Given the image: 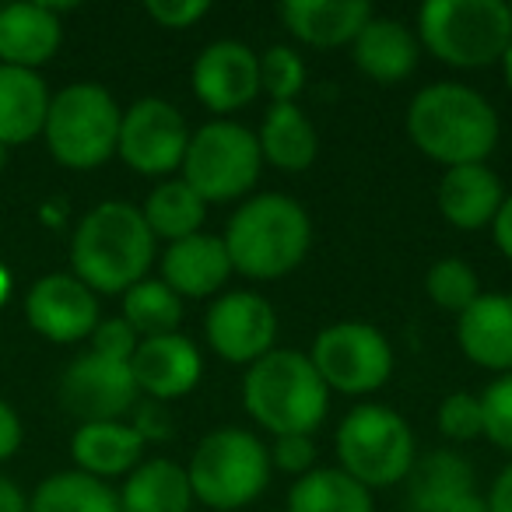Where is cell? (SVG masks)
Instances as JSON below:
<instances>
[{
    "instance_id": "cell-43",
    "label": "cell",
    "mask_w": 512,
    "mask_h": 512,
    "mask_svg": "<svg viewBox=\"0 0 512 512\" xmlns=\"http://www.w3.org/2000/svg\"><path fill=\"white\" fill-rule=\"evenodd\" d=\"M0 512H29V498L11 477H0Z\"/></svg>"
},
{
    "instance_id": "cell-40",
    "label": "cell",
    "mask_w": 512,
    "mask_h": 512,
    "mask_svg": "<svg viewBox=\"0 0 512 512\" xmlns=\"http://www.w3.org/2000/svg\"><path fill=\"white\" fill-rule=\"evenodd\" d=\"M130 425L137 428V435H141L144 442L169 435V421H165V414L158 411L155 400H151V404H141V407H137V414H134V421H130Z\"/></svg>"
},
{
    "instance_id": "cell-13",
    "label": "cell",
    "mask_w": 512,
    "mask_h": 512,
    "mask_svg": "<svg viewBox=\"0 0 512 512\" xmlns=\"http://www.w3.org/2000/svg\"><path fill=\"white\" fill-rule=\"evenodd\" d=\"M204 337L218 358L232 365H253L274 351L278 316L274 306L256 292H228L211 302L204 316Z\"/></svg>"
},
{
    "instance_id": "cell-8",
    "label": "cell",
    "mask_w": 512,
    "mask_h": 512,
    "mask_svg": "<svg viewBox=\"0 0 512 512\" xmlns=\"http://www.w3.org/2000/svg\"><path fill=\"white\" fill-rule=\"evenodd\" d=\"M337 460L348 477H355L365 488H393L407 481L414 470V432L386 404H358L344 414L334 435Z\"/></svg>"
},
{
    "instance_id": "cell-32",
    "label": "cell",
    "mask_w": 512,
    "mask_h": 512,
    "mask_svg": "<svg viewBox=\"0 0 512 512\" xmlns=\"http://www.w3.org/2000/svg\"><path fill=\"white\" fill-rule=\"evenodd\" d=\"M425 292L439 309L460 316L463 309H467L470 302L481 295V285H477V274L470 271V264H463V260H453V256H449V260H439V264L428 267Z\"/></svg>"
},
{
    "instance_id": "cell-26",
    "label": "cell",
    "mask_w": 512,
    "mask_h": 512,
    "mask_svg": "<svg viewBox=\"0 0 512 512\" xmlns=\"http://www.w3.org/2000/svg\"><path fill=\"white\" fill-rule=\"evenodd\" d=\"M256 144L264 162L281 172H306L320 155V134L295 102H271L256 130Z\"/></svg>"
},
{
    "instance_id": "cell-5",
    "label": "cell",
    "mask_w": 512,
    "mask_h": 512,
    "mask_svg": "<svg viewBox=\"0 0 512 512\" xmlns=\"http://www.w3.org/2000/svg\"><path fill=\"white\" fill-rule=\"evenodd\" d=\"M418 43L435 60L460 71H481L502 60L512 43L505 0H428L418 11Z\"/></svg>"
},
{
    "instance_id": "cell-16",
    "label": "cell",
    "mask_w": 512,
    "mask_h": 512,
    "mask_svg": "<svg viewBox=\"0 0 512 512\" xmlns=\"http://www.w3.org/2000/svg\"><path fill=\"white\" fill-rule=\"evenodd\" d=\"M130 372H134L137 390L148 393L155 404H165V400L193 393L204 372V358L197 344L183 334L144 337L130 358Z\"/></svg>"
},
{
    "instance_id": "cell-15",
    "label": "cell",
    "mask_w": 512,
    "mask_h": 512,
    "mask_svg": "<svg viewBox=\"0 0 512 512\" xmlns=\"http://www.w3.org/2000/svg\"><path fill=\"white\" fill-rule=\"evenodd\" d=\"M193 95L204 109L218 113V120L249 106L260 95V53L235 39L204 46L193 64Z\"/></svg>"
},
{
    "instance_id": "cell-31",
    "label": "cell",
    "mask_w": 512,
    "mask_h": 512,
    "mask_svg": "<svg viewBox=\"0 0 512 512\" xmlns=\"http://www.w3.org/2000/svg\"><path fill=\"white\" fill-rule=\"evenodd\" d=\"M123 320L141 337H165L179 334L183 323V299L165 285L162 278H144L123 292Z\"/></svg>"
},
{
    "instance_id": "cell-46",
    "label": "cell",
    "mask_w": 512,
    "mask_h": 512,
    "mask_svg": "<svg viewBox=\"0 0 512 512\" xmlns=\"http://www.w3.org/2000/svg\"><path fill=\"white\" fill-rule=\"evenodd\" d=\"M8 155H11V148H4V144H0V169L8 165Z\"/></svg>"
},
{
    "instance_id": "cell-22",
    "label": "cell",
    "mask_w": 512,
    "mask_h": 512,
    "mask_svg": "<svg viewBox=\"0 0 512 512\" xmlns=\"http://www.w3.org/2000/svg\"><path fill=\"white\" fill-rule=\"evenodd\" d=\"M439 211L460 232H481L495 221L498 207L505 200L502 179L484 162L477 165H456L446 169L439 179Z\"/></svg>"
},
{
    "instance_id": "cell-39",
    "label": "cell",
    "mask_w": 512,
    "mask_h": 512,
    "mask_svg": "<svg viewBox=\"0 0 512 512\" xmlns=\"http://www.w3.org/2000/svg\"><path fill=\"white\" fill-rule=\"evenodd\" d=\"M22 439H25L22 418H18V411L8 400H0V463L11 460L22 449Z\"/></svg>"
},
{
    "instance_id": "cell-2",
    "label": "cell",
    "mask_w": 512,
    "mask_h": 512,
    "mask_svg": "<svg viewBox=\"0 0 512 512\" xmlns=\"http://www.w3.org/2000/svg\"><path fill=\"white\" fill-rule=\"evenodd\" d=\"M498 113L477 88L439 81L421 88L407 109V137L432 162L456 169L477 165L498 144Z\"/></svg>"
},
{
    "instance_id": "cell-44",
    "label": "cell",
    "mask_w": 512,
    "mask_h": 512,
    "mask_svg": "<svg viewBox=\"0 0 512 512\" xmlns=\"http://www.w3.org/2000/svg\"><path fill=\"white\" fill-rule=\"evenodd\" d=\"M8 299H11V271L0 264V309H4V302Z\"/></svg>"
},
{
    "instance_id": "cell-38",
    "label": "cell",
    "mask_w": 512,
    "mask_h": 512,
    "mask_svg": "<svg viewBox=\"0 0 512 512\" xmlns=\"http://www.w3.org/2000/svg\"><path fill=\"white\" fill-rule=\"evenodd\" d=\"M144 11L162 29H190V25H197L211 11V4L207 0H148Z\"/></svg>"
},
{
    "instance_id": "cell-34",
    "label": "cell",
    "mask_w": 512,
    "mask_h": 512,
    "mask_svg": "<svg viewBox=\"0 0 512 512\" xmlns=\"http://www.w3.org/2000/svg\"><path fill=\"white\" fill-rule=\"evenodd\" d=\"M481 414L484 435H488L491 446H498L502 453H512V372L498 376L481 393Z\"/></svg>"
},
{
    "instance_id": "cell-23",
    "label": "cell",
    "mask_w": 512,
    "mask_h": 512,
    "mask_svg": "<svg viewBox=\"0 0 512 512\" xmlns=\"http://www.w3.org/2000/svg\"><path fill=\"white\" fill-rule=\"evenodd\" d=\"M351 53H355V67L369 81H376V85H397V81L414 74L421 57V43L404 22L372 15L369 25L351 43Z\"/></svg>"
},
{
    "instance_id": "cell-14",
    "label": "cell",
    "mask_w": 512,
    "mask_h": 512,
    "mask_svg": "<svg viewBox=\"0 0 512 512\" xmlns=\"http://www.w3.org/2000/svg\"><path fill=\"white\" fill-rule=\"evenodd\" d=\"M25 316L46 341L78 344L99 327V295L67 271L43 274L25 295Z\"/></svg>"
},
{
    "instance_id": "cell-27",
    "label": "cell",
    "mask_w": 512,
    "mask_h": 512,
    "mask_svg": "<svg viewBox=\"0 0 512 512\" xmlns=\"http://www.w3.org/2000/svg\"><path fill=\"white\" fill-rule=\"evenodd\" d=\"M120 495V512H190L193 505V488L186 467L155 456L144 460L123 477Z\"/></svg>"
},
{
    "instance_id": "cell-7",
    "label": "cell",
    "mask_w": 512,
    "mask_h": 512,
    "mask_svg": "<svg viewBox=\"0 0 512 512\" xmlns=\"http://www.w3.org/2000/svg\"><path fill=\"white\" fill-rule=\"evenodd\" d=\"M120 120L123 109L106 88L95 81H74L50 99L43 127L46 148L64 169H99L116 155Z\"/></svg>"
},
{
    "instance_id": "cell-45",
    "label": "cell",
    "mask_w": 512,
    "mask_h": 512,
    "mask_svg": "<svg viewBox=\"0 0 512 512\" xmlns=\"http://www.w3.org/2000/svg\"><path fill=\"white\" fill-rule=\"evenodd\" d=\"M498 64H502V74H505V85H509V92H512V43L505 46V53H502V60H498Z\"/></svg>"
},
{
    "instance_id": "cell-33",
    "label": "cell",
    "mask_w": 512,
    "mask_h": 512,
    "mask_svg": "<svg viewBox=\"0 0 512 512\" xmlns=\"http://www.w3.org/2000/svg\"><path fill=\"white\" fill-rule=\"evenodd\" d=\"M306 88V64L292 46H271L260 53V92L274 102H295Z\"/></svg>"
},
{
    "instance_id": "cell-4",
    "label": "cell",
    "mask_w": 512,
    "mask_h": 512,
    "mask_svg": "<svg viewBox=\"0 0 512 512\" xmlns=\"http://www.w3.org/2000/svg\"><path fill=\"white\" fill-rule=\"evenodd\" d=\"M242 407L256 425L281 435H313L330 411V390L309 355L274 348L253 362L242 379Z\"/></svg>"
},
{
    "instance_id": "cell-36",
    "label": "cell",
    "mask_w": 512,
    "mask_h": 512,
    "mask_svg": "<svg viewBox=\"0 0 512 512\" xmlns=\"http://www.w3.org/2000/svg\"><path fill=\"white\" fill-rule=\"evenodd\" d=\"M267 453H271V467L292 474L295 481L306 477L309 470H316L313 435H281V439H274V446H267Z\"/></svg>"
},
{
    "instance_id": "cell-41",
    "label": "cell",
    "mask_w": 512,
    "mask_h": 512,
    "mask_svg": "<svg viewBox=\"0 0 512 512\" xmlns=\"http://www.w3.org/2000/svg\"><path fill=\"white\" fill-rule=\"evenodd\" d=\"M484 502H488V512H512V463H505L502 474L491 481Z\"/></svg>"
},
{
    "instance_id": "cell-10",
    "label": "cell",
    "mask_w": 512,
    "mask_h": 512,
    "mask_svg": "<svg viewBox=\"0 0 512 512\" xmlns=\"http://www.w3.org/2000/svg\"><path fill=\"white\" fill-rule=\"evenodd\" d=\"M309 362L320 372L330 393L362 397L376 393L393 372V348L386 334L372 323L344 320L323 327L309 351Z\"/></svg>"
},
{
    "instance_id": "cell-19",
    "label": "cell",
    "mask_w": 512,
    "mask_h": 512,
    "mask_svg": "<svg viewBox=\"0 0 512 512\" xmlns=\"http://www.w3.org/2000/svg\"><path fill=\"white\" fill-rule=\"evenodd\" d=\"M232 278V260L221 235H186L162 253V281L179 299H207Z\"/></svg>"
},
{
    "instance_id": "cell-3",
    "label": "cell",
    "mask_w": 512,
    "mask_h": 512,
    "mask_svg": "<svg viewBox=\"0 0 512 512\" xmlns=\"http://www.w3.org/2000/svg\"><path fill=\"white\" fill-rule=\"evenodd\" d=\"M221 242L235 274L278 281L306 260L313 246V221L306 207L285 193H256L235 207Z\"/></svg>"
},
{
    "instance_id": "cell-17",
    "label": "cell",
    "mask_w": 512,
    "mask_h": 512,
    "mask_svg": "<svg viewBox=\"0 0 512 512\" xmlns=\"http://www.w3.org/2000/svg\"><path fill=\"white\" fill-rule=\"evenodd\" d=\"M411 505L414 512H488V502L474 484V467L453 449L414 460Z\"/></svg>"
},
{
    "instance_id": "cell-12",
    "label": "cell",
    "mask_w": 512,
    "mask_h": 512,
    "mask_svg": "<svg viewBox=\"0 0 512 512\" xmlns=\"http://www.w3.org/2000/svg\"><path fill=\"white\" fill-rule=\"evenodd\" d=\"M137 390L130 362L85 351L60 376V404L67 414L88 425V421H123L137 407Z\"/></svg>"
},
{
    "instance_id": "cell-28",
    "label": "cell",
    "mask_w": 512,
    "mask_h": 512,
    "mask_svg": "<svg viewBox=\"0 0 512 512\" xmlns=\"http://www.w3.org/2000/svg\"><path fill=\"white\" fill-rule=\"evenodd\" d=\"M29 512H120V495L81 470H57L29 495Z\"/></svg>"
},
{
    "instance_id": "cell-35",
    "label": "cell",
    "mask_w": 512,
    "mask_h": 512,
    "mask_svg": "<svg viewBox=\"0 0 512 512\" xmlns=\"http://www.w3.org/2000/svg\"><path fill=\"white\" fill-rule=\"evenodd\" d=\"M439 432L449 442H470L477 435H484L481 397H474V393H449L439 404Z\"/></svg>"
},
{
    "instance_id": "cell-25",
    "label": "cell",
    "mask_w": 512,
    "mask_h": 512,
    "mask_svg": "<svg viewBox=\"0 0 512 512\" xmlns=\"http://www.w3.org/2000/svg\"><path fill=\"white\" fill-rule=\"evenodd\" d=\"M50 88L43 74L0 64V144L18 148L43 134L50 113Z\"/></svg>"
},
{
    "instance_id": "cell-24",
    "label": "cell",
    "mask_w": 512,
    "mask_h": 512,
    "mask_svg": "<svg viewBox=\"0 0 512 512\" xmlns=\"http://www.w3.org/2000/svg\"><path fill=\"white\" fill-rule=\"evenodd\" d=\"M148 442L137 435L130 421H88L78 425L71 435V456L81 474H92L99 481L109 477H127L141 463Z\"/></svg>"
},
{
    "instance_id": "cell-20",
    "label": "cell",
    "mask_w": 512,
    "mask_h": 512,
    "mask_svg": "<svg viewBox=\"0 0 512 512\" xmlns=\"http://www.w3.org/2000/svg\"><path fill=\"white\" fill-rule=\"evenodd\" d=\"M278 15L299 43L337 50L355 43L376 11L365 0H285Z\"/></svg>"
},
{
    "instance_id": "cell-29",
    "label": "cell",
    "mask_w": 512,
    "mask_h": 512,
    "mask_svg": "<svg viewBox=\"0 0 512 512\" xmlns=\"http://www.w3.org/2000/svg\"><path fill=\"white\" fill-rule=\"evenodd\" d=\"M288 512H372V491L341 467H316L292 484Z\"/></svg>"
},
{
    "instance_id": "cell-6",
    "label": "cell",
    "mask_w": 512,
    "mask_h": 512,
    "mask_svg": "<svg viewBox=\"0 0 512 512\" xmlns=\"http://www.w3.org/2000/svg\"><path fill=\"white\" fill-rule=\"evenodd\" d=\"M271 453L246 428H214L190 456L193 498L214 512H246L271 484Z\"/></svg>"
},
{
    "instance_id": "cell-9",
    "label": "cell",
    "mask_w": 512,
    "mask_h": 512,
    "mask_svg": "<svg viewBox=\"0 0 512 512\" xmlns=\"http://www.w3.org/2000/svg\"><path fill=\"white\" fill-rule=\"evenodd\" d=\"M260 169L264 155L253 130L235 120H211L190 134L179 172L204 204H228L253 190Z\"/></svg>"
},
{
    "instance_id": "cell-42",
    "label": "cell",
    "mask_w": 512,
    "mask_h": 512,
    "mask_svg": "<svg viewBox=\"0 0 512 512\" xmlns=\"http://www.w3.org/2000/svg\"><path fill=\"white\" fill-rule=\"evenodd\" d=\"M491 232H495V246L502 249V256L512 260V193H505L502 207H498L495 221H491Z\"/></svg>"
},
{
    "instance_id": "cell-30",
    "label": "cell",
    "mask_w": 512,
    "mask_h": 512,
    "mask_svg": "<svg viewBox=\"0 0 512 512\" xmlns=\"http://www.w3.org/2000/svg\"><path fill=\"white\" fill-rule=\"evenodd\" d=\"M141 214L155 239L179 242V239H186V235L204 232L200 225H204L207 204L190 190V183H186L183 176H176V179H162V183L148 193Z\"/></svg>"
},
{
    "instance_id": "cell-18",
    "label": "cell",
    "mask_w": 512,
    "mask_h": 512,
    "mask_svg": "<svg viewBox=\"0 0 512 512\" xmlns=\"http://www.w3.org/2000/svg\"><path fill=\"white\" fill-rule=\"evenodd\" d=\"M456 344L474 365L488 372H512V295H477L456 316Z\"/></svg>"
},
{
    "instance_id": "cell-37",
    "label": "cell",
    "mask_w": 512,
    "mask_h": 512,
    "mask_svg": "<svg viewBox=\"0 0 512 512\" xmlns=\"http://www.w3.org/2000/svg\"><path fill=\"white\" fill-rule=\"evenodd\" d=\"M92 348L95 355H106V358H116V362H130L137 351V344H141V337L134 334V327H130L123 316H113V320H99V327L92 330Z\"/></svg>"
},
{
    "instance_id": "cell-11",
    "label": "cell",
    "mask_w": 512,
    "mask_h": 512,
    "mask_svg": "<svg viewBox=\"0 0 512 512\" xmlns=\"http://www.w3.org/2000/svg\"><path fill=\"white\" fill-rule=\"evenodd\" d=\"M186 144H190V127L172 102L137 99L130 109H123L116 155L137 176L169 179L172 172L183 169Z\"/></svg>"
},
{
    "instance_id": "cell-47",
    "label": "cell",
    "mask_w": 512,
    "mask_h": 512,
    "mask_svg": "<svg viewBox=\"0 0 512 512\" xmlns=\"http://www.w3.org/2000/svg\"><path fill=\"white\" fill-rule=\"evenodd\" d=\"M509 15H512V4H509Z\"/></svg>"
},
{
    "instance_id": "cell-21",
    "label": "cell",
    "mask_w": 512,
    "mask_h": 512,
    "mask_svg": "<svg viewBox=\"0 0 512 512\" xmlns=\"http://www.w3.org/2000/svg\"><path fill=\"white\" fill-rule=\"evenodd\" d=\"M60 15L53 4H8L0 8V64L39 71L60 50Z\"/></svg>"
},
{
    "instance_id": "cell-1",
    "label": "cell",
    "mask_w": 512,
    "mask_h": 512,
    "mask_svg": "<svg viewBox=\"0 0 512 512\" xmlns=\"http://www.w3.org/2000/svg\"><path fill=\"white\" fill-rule=\"evenodd\" d=\"M155 235L141 207L106 200L78 221L71 235V274L95 295H123L148 278L155 264Z\"/></svg>"
}]
</instances>
